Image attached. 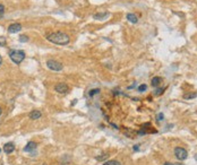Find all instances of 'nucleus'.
<instances>
[{"label":"nucleus","instance_id":"obj_1","mask_svg":"<svg viewBox=\"0 0 197 165\" xmlns=\"http://www.w3.org/2000/svg\"><path fill=\"white\" fill-rule=\"evenodd\" d=\"M47 40L50 41L51 43H54V44L65 45V44H68L69 43L70 37L68 36L66 33H64V32H54V33L49 34L47 36Z\"/></svg>","mask_w":197,"mask_h":165},{"label":"nucleus","instance_id":"obj_16","mask_svg":"<svg viewBox=\"0 0 197 165\" xmlns=\"http://www.w3.org/2000/svg\"><path fill=\"white\" fill-rule=\"evenodd\" d=\"M6 45V37L0 36V46H3Z\"/></svg>","mask_w":197,"mask_h":165},{"label":"nucleus","instance_id":"obj_2","mask_svg":"<svg viewBox=\"0 0 197 165\" xmlns=\"http://www.w3.org/2000/svg\"><path fill=\"white\" fill-rule=\"evenodd\" d=\"M9 57H10V59L15 62V63H20L24 59H25V53H24V51H22V50H12L10 52H9Z\"/></svg>","mask_w":197,"mask_h":165},{"label":"nucleus","instance_id":"obj_26","mask_svg":"<svg viewBox=\"0 0 197 165\" xmlns=\"http://www.w3.org/2000/svg\"><path fill=\"white\" fill-rule=\"evenodd\" d=\"M195 160H196V161H197V154H196V155H195Z\"/></svg>","mask_w":197,"mask_h":165},{"label":"nucleus","instance_id":"obj_22","mask_svg":"<svg viewBox=\"0 0 197 165\" xmlns=\"http://www.w3.org/2000/svg\"><path fill=\"white\" fill-rule=\"evenodd\" d=\"M163 118H164V117H163V114L160 113V114L158 115V121H162V120H163Z\"/></svg>","mask_w":197,"mask_h":165},{"label":"nucleus","instance_id":"obj_17","mask_svg":"<svg viewBox=\"0 0 197 165\" xmlns=\"http://www.w3.org/2000/svg\"><path fill=\"white\" fill-rule=\"evenodd\" d=\"M19 41H20V42H27V41H28V37L25 36V35H20V36H19Z\"/></svg>","mask_w":197,"mask_h":165},{"label":"nucleus","instance_id":"obj_6","mask_svg":"<svg viewBox=\"0 0 197 165\" xmlns=\"http://www.w3.org/2000/svg\"><path fill=\"white\" fill-rule=\"evenodd\" d=\"M20 30H22V25H20V24H17V23L12 24V25L8 26V32H9V33H17V32H19Z\"/></svg>","mask_w":197,"mask_h":165},{"label":"nucleus","instance_id":"obj_8","mask_svg":"<svg viewBox=\"0 0 197 165\" xmlns=\"http://www.w3.org/2000/svg\"><path fill=\"white\" fill-rule=\"evenodd\" d=\"M35 148H36L35 143H33V141H30V143H28L26 146L24 147V152H27V153H30V152H33Z\"/></svg>","mask_w":197,"mask_h":165},{"label":"nucleus","instance_id":"obj_27","mask_svg":"<svg viewBox=\"0 0 197 165\" xmlns=\"http://www.w3.org/2000/svg\"><path fill=\"white\" fill-rule=\"evenodd\" d=\"M0 114H1V108H0Z\"/></svg>","mask_w":197,"mask_h":165},{"label":"nucleus","instance_id":"obj_21","mask_svg":"<svg viewBox=\"0 0 197 165\" xmlns=\"http://www.w3.org/2000/svg\"><path fill=\"white\" fill-rule=\"evenodd\" d=\"M162 93H163V90H162V88H158V90L155 91V93H154V94H155V95H161Z\"/></svg>","mask_w":197,"mask_h":165},{"label":"nucleus","instance_id":"obj_10","mask_svg":"<svg viewBox=\"0 0 197 165\" xmlns=\"http://www.w3.org/2000/svg\"><path fill=\"white\" fill-rule=\"evenodd\" d=\"M41 118V112L40 111H32L30 113V119L35 120V119H40Z\"/></svg>","mask_w":197,"mask_h":165},{"label":"nucleus","instance_id":"obj_12","mask_svg":"<svg viewBox=\"0 0 197 165\" xmlns=\"http://www.w3.org/2000/svg\"><path fill=\"white\" fill-rule=\"evenodd\" d=\"M108 16V13H103V14H95L94 18L95 19H104Z\"/></svg>","mask_w":197,"mask_h":165},{"label":"nucleus","instance_id":"obj_11","mask_svg":"<svg viewBox=\"0 0 197 165\" xmlns=\"http://www.w3.org/2000/svg\"><path fill=\"white\" fill-rule=\"evenodd\" d=\"M127 19H128L130 23H134V24L137 23V20H138V19H137V16L134 15V14H128V15H127Z\"/></svg>","mask_w":197,"mask_h":165},{"label":"nucleus","instance_id":"obj_24","mask_svg":"<svg viewBox=\"0 0 197 165\" xmlns=\"http://www.w3.org/2000/svg\"><path fill=\"white\" fill-rule=\"evenodd\" d=\"M1 63H2V58H1V55H0V67H1Z\"/></svg>","mask_w":197,"mask_h":165},{"label":"nucleus","instance_id":"obj_19","mask_svg":"<svg viewBox=\"0 0 197 165\" xmlns=\"http://www.w3.org/2000/svg\"><path fill=\"white\" fill-rule=\"evenodd\" d=\"M146 88H147V86H146L145 84H143V85H141V86L138 87V91H139V92H144V91H146Z\"/></svg>","mask_w":197,"mask_h":165},{"label":"nucleus","instance_id":"obj_20","mask_svg":"<svg viewBox=\"0 0 197 165\" xmlns=\"http://www.w3.org/2000/svg\"><path fill=\"white\" fill-rule=\"evenodd\" d=\"M3 13H5V7L2 5H0V18L3 16Z\"/></svg>","mask_w":197,"mask_h":165},{"label":"nucleus","instance_id":"obj_13","mask_svg":"<svg viewBox=\"0 0 197 165\" xmlns=\"http://www.w3.org/2000/svg\"><path fill=\"white\" fill-rule=\"evenodd\" d=\"M125 133H127V135H128L130 138H134V136L136 135V132H134L131 129H127V130L125 131Z\"/></svg>","mask_w":197,"mask_h":165},{"label":"nucleus","instance_id":"obj_7","mask_svg":"<svg viewBox=\"0 0 197 165\" xmlns=\"http://www.w3.org/2000/svg\"><path fill=\"white\" fill-rule=\"evenodd\" d=\"M14 150H15V146H14L13 143H8V144H6V145L3 146V152H5L6 154H10V153H13Z\"/></svg>","mask_w":197,"mask_h":165},{"label":"nucleus","instance_id":"obj_28","mask_svg":"<svg viewBox=\"0 0 197 165\" xmlns=\"http://www.w3.org/2000/svg\"><path fill=\"white\" fill-rule=\"evenodd\" d=\"M43 165H45V164H43Z\"/></svg>","mask_w":197,"mask_h":165},{"label":"nucleus","instance_id":"obj_4","mask_svg":"<svg viewBox=\"0 0 197 165\" xmlns=\"http://www.w3.org/2000/svg\"><path fill=\"white\" fill-rule=\"evenodd\" d=\"M175 155H176V157H177L179 161H183V160H186V158L188 157L187 150H186L185 148H181V147H177V148L175 149Z\"/></svg>","mask_w":197,"mask_h":165},{"label":"nucleus","instance_id":"obj_25","mask_svg":"<svg viewBox=\"0 0 197 165\" xmlns=\"http://www.w3.org/2000/svg\"><path fill=\"white\" fill-rule=\"evenodd\" d=\"M175 165H185V164H181V163H173Z\"/></svg>","mask_w":197,"mask_h":165},{"label":"nucleus","instance_id":"obj_23","mask_svg":"<svg viewBox=\"0 0 197 165\" xmlns=\"http://www.w3.org/2000/svg\"><path fill=\"white\" fill-rule=\"evenodd\" d=\"M164 165H175L173 163H169V162H167V163H164Z\"/></svg>","mask_w":197,"mask_h":165},{"label":"nucleus","instance_id":"obj_18","mask_svg":"<svg viewBox=\"0 0 197 165\" xmlns=\"http://www.w3.org/2000/svg\"><path fill=\"white\" fill-rule=\"evenodd\" d=\"M99 93H100V90H97V88H96V90H92V91H91L89 94H90V96H93V95H95V94H99Z\"/></svg>","mask_w":197,"mask_h":165},{"label":"nucleus","instance_id":"obj_15","mask_svg":"<svg viewBox=\"0 0 197 165\" xmlns=\"http://www.w3.org/2000/svg\"><path fill=\"white\" fill-rule=\"evenodd\" d=\"M197 96L196 93H192V94H187V95H185V98L186 100H189V98H195Z\"/></svg>","mask_w":197,"mask_h":165},{"label":"nucleus","instance_id":"obj_14","mask_svg":"<svg viewBox=\"0 0 197 165\" xmlns=\"http://www.w3.org/2000/svg\"><path fill=\"white\" fill-rule=\"evenodd\" d=\"M103 165H121V164L119 162H117V161H107V162H104Z\"/></svg>","mask_w":197,"mask_h":165},{"label":"nucleus","instance_id":"obj_3","mask_svg":"<svg viewBox=\"0 0 197 165\" xmlns=\"http://www.w3.org/2000/svg\"><path fill=\"white\" fill-rule=\"evenodd\" d=\"M47 66L49 69L53 70V71H60L62 70V63L56 61V60H48L47 61Z\"/></svg>","mask_w":197,"mask_h":165},{"label":"nucleus","instance_id":"obj_5","mask_svg":"<svg viewBox=\"0 0 197 165\" xmlns=\"http://www.w3.org/2000/svg\"><path fill=\"white\" fill-rule=\"evenodd\" d=\"M54 90H56V92L59 93V94H67V93L69 92V87H68V85L65 84V83H59V84H57L56 87H54Z\"/></svg>","mask_w":197,"mask_h":165},{"label":"nucleus","instance_id":"obj_9","mask_svg":"<svg viewBox=\"0 0 197 165\" xmlns=\"http://www.w3.org/2000/svg\"><path fill=\"white\" fill-rule=\"evenodd\" d=\"M162 83V78L161 77H153L152 80H151V84L153 87H158L160 84Z\"/></svg>","mask_w":197,"mask_h":165}]
</instances>
